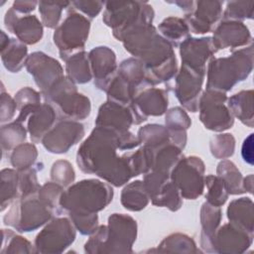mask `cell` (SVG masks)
Wrapping results in <instances>:
<instances>
[{"label": "cell", "instance_id": "cell-23", "mask_svg": "<svg viewBox=\"0 0 254 254\" xmlns=\"http://www.w3.org/2000/svg\"><path fill=\"white\" fill-rule=\"evenodd\" d=\"M55 117V111L49 104L40 105V107L30 115L28 130L32 141L39 142L44 138L52 127Z\"/></svg>", "mask_w": 254, "mask_h": 254}, {"label": "cell", "instance_id": "cell-8", "mask_svg": "<svg viewBox=\"0 0 254 254\" xmlns=\"http://www.w3.org/2000/svg\"><path fill=\"white\" fill-rule=\"evenodd\" d=\"M204 165L197 157L182 158L172 170L171 179L182 196L194 199L203 191Z\"/></svg>", "mask_w": 254, "mask_h": 254}, {"label": "cell", "instance_id": "cell-40", "mask_svg": "<svg viewBox=\"0 0 254 254\" xmlns=\"http://www.w3.org/2000/svg\"><path fill=\"white\" fill-rule=\"evenodd\" d=\"M52 179L61 186H67L74 180V172L70 164L66 161H58L53 165L51 172Z\"/></svg>", "mask_w": 254, "mask_h": 254}, {"label": "cell", "instance_id": "cell-43", "mask_svg": "<svg viewBox=\"0 0 254 254\" xmlns=\"http://www.w3.org/2000/svg\"><path fill=\"white\" fill-rule=\"evenodd\" d=\"M17 104L15 100H13L9 94L2 93L1 94V122H5L10 120L14 113Z\"/></svg>", "mask_w": 254, "mask_h": 254}, {"label": "cell", "instance_id": "cell-33", "mask_svg": "<svg viewBox=\"0 0 254 254\" xmlns=\"http://www.w3.org/2000/svg\"><path fill=\"white\" fill-rule=\"evenodd\" d=\"M220 209L218 206H214L205 202L201 209V224H202V239H205L207 243L210 242L211 237L214 238L215 229L220 221Z\"/></svg>", "mask_w": 254, "mask_h": 254}, {"label": "cell", "instance_id": "cell-29", "mask_svg": "<svg viewBox=\"0 0 254 254\" xmlns=\"http://www.w3.org/2000/svg\"><path fill=\"white\" fill-rule=\"evenodd\" d=\"M217 173H218V177L223 181L228 192L236 194V193H241L245 191L244 189L241 187L242 185L241 174L235 168L233 163L229 161L221 162L218 165Z\"/></svg>", "mask_w": 254, "mask_h": 254}, {"label": "cell", "instance_id": "cell-42", "mask_svg": "<svg viewBox=\"0 0 254 254\" xmlns=\"http://www.w3.org/2000/svg\"><path fill=\"white\" fill-rule=\"evenodd\" d=\"M70 5L76 10H80L85 15H88L90 18L96 17L100 12L103 2L100 1H74L70 2Z\"/></svg>", "mask_w": 254, "mask_h": 254}, {"label": "cell", "instance_id": "cell-26", "mask_svg": "<svg viewBox=\"0 0 254 254\" xmlns=\"http://www.w3.org/2000/svg\"><path fill=\"white\" fill-rule=\"evenodd\" d=\"M66 71L68 78L77 83H84L91 79V72L88 65V57L84 52H78L68 58Z\"/></svg>", "mask_w": 254, "mask_h": 254}, {"label": "cell", "instance_id": "cell-9", "mask_svg": "<svg viewBox=\"0 0 254 254\" xmlns=\"http://www.w3.org/2000/svg\"><path fill=\"white\" fill-rule=\"evenodd\" d=\"M226 96L223 92L207 89L199 100L200 120L207 129L222 131L233 124L229 109L224 105Z\"/></svg>", "mask_w": 254, "mask_h": 254}, {"label": "cell", "instance_id": "cell-34", "mask_svg": "<svg viewBox=\"0 0 254 254\" xmlns=\"http://www.w3.org/2000/svg\"><path fill=\"white\" fill-rule=\"evenodd\" d=\"M37 158V150L32 144H21L15 147L11 155V163L19 171L30 169Z\"/></svg>", "mask_w": 254, "mask_h": 254}, {"label": "cell", "instance_id": "cell-32", "mask_svg": "<svg viewBox=\"0 0 254 254\" xmlns=\"http://www.w3.org/2000/svg\"><path fill=\"white\" fill-rule=\"evenodd\" d=\"M19 188V173L10 169H4L1 172V210L15 198H18L17 189Z\"/></svg>", "mask_w": 254, "mask_h": 254}, {"label": "cell", "instance_id": "cell-17", "mask_svg": "<svg viewBox=\"0 0 254 254\" xmlns=\"http://www.w3.org/2000/svg\"><path fill=\"white\" fill-rule=\"evenodd\" d=\"M4 22L7 30L14 33L22 43L32 45L39 42L43 36L42 25L36 16L20 17L12 7L6 12Z\"/></svg>", "mask_w": 254, "mask_h": 254}, {"label": "cell", "instance_id": "cell-24", "mask_svg": "<svg viewBox=\"0 0 254 254\" xmlns=\"http://www.w3.org/2000/svg\"><path fill=\"white\" fill-rule=\"evenodd\" d=\"M149 195L141 181H136L124 188L121 202L129 210H141L148 203Z\"/></svg>", "mask_w": 254, "mask_h": 254}, {"label": "cell", "instance_id": "cell-39", "mask_svg": "<svg viewBox=\"0 0 254 254\" xmlns=\"http://www.w3.org/2000/svg\"><path fill=\"white\" fill-rule=\"evenodd\" d=\"M62 187L58 184H46L41 190H39V198L51 210L58 211L60 207V199L62 196Z\"/></svg>", "mask_w": 254, "mask_h": 254}, {"label": "cell", "instance_id": "cell-22", "mask_svg": "<svg viewBox=\"0 0 254 254\" xmlns=\"http://www.w3.org/2000/svg\"><path fill=\"white\" fill-rule=\"evenodd\" d=\"M1 58L5 67L11 72H17L26 63L27 48L19 40L9 39L4 32H1Z\"/></svg>", "mask_w": 254, "mask_h": 254}, {"label": "cell", "instance_id": "cell-41", "mask_svg": "<svg viewBox=\"0 0 254 254\" xmlns=\"http://www.w3.org/2000/svg\"><path fill=\"white\" fill-rule=\"evenodd\" d=\"M253 2H237L232 1L227 4L224 18L225 19H244L252 18Z\"/></svg>", "mask_w": 254, "mask_h": 254}, {"label": "cell", "instance_id": "cell-14", "mask_svg": "<svg viewBox=\"0 0 254 254\" xmlns=\"http://www.w3.org/2000/svg\"><path fill=\"white\" fill-rule=\"evenodd\" d=\"M168 106V96L162 89L146 87L138 92L130 107L135 115V124L145 121L147 115H162Z\"/></svg>", "mask_w": 254, "mask_h": 254}, {"label": "cell", "instance_id": "cell-11", "mask_svg": "<svg viewBox=\"0 0 254 254\" xmlns=\"http://www.w3.org/2000/svg\"><path fill=\"white\" fill-rule=\"evenodd\" d=\"M204 71L191 68L182 64V68L177 75L174 92L180 102L191 112L198 108L197 95L199 94Z\"/></svg>", "mask_w": 254, "mask_h": 254}, {"label": "cell", "instance_id": "cell-44", "mask_svg": "<svg viewBox=\"0 0 254 254\" xmlns=\"http://www.w3.org/2000/svg\"><path fill=\"white\" fill-rule=\"evenodd\" d=\"M37 2L35 1H15L12 8L18 13H29L35 9Z\"/></svg>", "mask_w": 254, "mask_h": 254}, {"label": "cell", "instance_id": "cell-7", "mask_svg": "<svg viewBox=\"0 0 254 254\" xmlns=\"http://www.w3.org/2000/svg\"><path fill=\"white\" fill-rule=\"evenodd\" d=\"M89 20L78 13H71L56 30L54 42L59 47L63 60H67L71 52H81L88 37Z\"/></svg>", "mask_w": 254, "mask_h": 254}, {"label": "cell", "instance_id": "cell-45", "mask_svg": "<svg viewBox=\"0 0 254 254\" xmlns=\"http://www.w3.org/2000/svg\"><path fill=\"white\" fill-rule=\"evenodd\" d=\"M252 135L249 136L248 139L244 141V144L242 146V156L245 161L252 164Z\"/></svg>", "mask_w": 254, "mask_h": 254}, {"label": "cell", "instance_id": "cell-35", "mask_svg": "<svg viewBox=\"0 0 254 254\" xmlns=\"http://www.w3.org/2000/svg\"><path fill=\"white\" fill-rule=\"evenodd\" d=\"M26 139V131L21 123H14L2 126L1 128V143L3 150H10L22 144Z\"/></svg>", "mask_w": 254, "mask_h": 254}, {"label": "cell", "instance_id": "cell-15", "mask_svg": "<svg viewBox=\"0 0 254 254\" xmlns=\"http://www.w3.org/2000/svg\"><path fill=\"white\" fill-rule=\"evenodd\" d=\"M222 3L220 1H196L192 9L186 14L189 29L193 33L209 32L221 15Z\"/></svg>", "mask_w": 254, "mask_h": 254}, {"label": "cell", "instance_id": "cell-6", "mask_svg": "<svg viewBox=\"0 0 254 254\" xmlns=\"http://www.w3.org/2000/svg\"><path fill=\"white\" fill-rule=\"evenodd\" d=\"M44 94L47 99L57 103L62 114L66 117L83 119L90 112L88 98L76 92L75 85L69 78L63 77Z\"/></svg>", "mask_w": 254, "mask_h": 254}, {"label": "cell", "instance_id": "cell-31", "mask_svg": "<svg viewBox=\"0 0 254 254\" xmlns=\"http://www.w3.org/2000/svg\"><path fill=\"white\" fill-rule=\"evenodd\" d=\"M169 139V131L161 125H147L139 130V142L144 143L146 147L151 149L167 144Z\"/></svg>", "mask_w": 254, "mask_h": 254}, {"label": "cell", "instance_id": "cell-1", "mask_svg": "<svg viewBox=\"0 0 254 254\" xmlns=\"http://www.w3.org/2000/svg\"><path fill=\"white\" fill-rule=\"evenodd\" d=\"M138 145L139 140L128 131L97 126L78 149L77 164L83 172L95 174L119 187L137 175L132 162L133 154L118 157L115 150H128Z\"/></svg>", "mask_w": 254, "mask_h": 254}, {"label": "cell", "instance_id": "cell-30", "mask_svg": "<svg viewBox=\"0 0 254 254\" xmlns=\"http://www.w3.org/2000/svg\"><path fill=\"white\" fill-rule=\"evenodd\" d=\"M229 110L243 123L249 120L252 124V91H241L233 95L228 101Z\"/></svg>", "mask_w": 254, "mask_h": 254}, {"label": "cell", "instance_id": "cell-38", "mask_svg": "<svg viewBox=\"0 0 254 254\" xmlns=\"http://www.w3.org/2000/svg\"><path fill=\"white\" fill-rule=\"evenodd\" d=\"M210 149L212 155L216 158H227L233 154L234 138L231 134L218 135L212 139Z\"/></svg>", "mask_w": 254, "mask_h": 254}, {"label": "cell", "instance_id": "cell-3", "mask_svg": "<svg viewBox=\"0 0 254 254\" xmlns=\"http://www.w3.org/2000/svg\"><path fill=\"white\" fill-rule=\"evenodd\" d=\"M154 11L146 2H107L103 21L113 29L114 36L120 40L130 29L152 24Z\"/></svg>", "mask_w": 254, "mask_h": 254}, {"label": "cell", "instance_id": "cell-18", "mask_svg": "<svg viewBox=\"0 0 254 254\" xmlns=\"http://www.w3.org/2000/svg\"><path fill=\"white\" fill-rule=\"evenodd\" d=\"M215 51L216 49L211 38H189L181 45L183 64L197 70L205 71V62Z\"/></svg>", "mask_w": 254, "mask_h": 254}, {"label": "cell", "instance_id": "cell-4", "mask_svg": "<svg viewBox=\"0 0 254 254\" xmlns=\"http://www.w3.org/2000/svg\"><path fill=\"white\" fill-rule=\"evenodd\" d=\"M241 50L229 58L213 60L209 64L207 89L226 91L237 81L243 80L252 68V54Z\"/></svg>", "mask_w": 254, "mask_h": 254}, {"label": "cell", "instance_id": "cell-25", "mask_svg": "<svg viewBox=\"0 0 254 254\" xmlns=\"http://www.w3.org/2000/svg\"><path fill=\"white\" fill-rule=\"evenodd\" d=\"M159 30L168 42H171L175 47L184 43L187 38L189 39L190 29L188 24L177 17H169L165 19L159 26Z\"/></svg>", "mask_w": 254, "mask_h": 254}, {"label": "cell", "instance_id": "cell-12", "mask_svg": "<svg viewBox=\"0 0 254 254\" xmlns=\"http://www.w3.org/2000/svg\"><path fill=\"white\" fill-rule=\"evenodd\" d=\"M84 134L83 126L77 122L64 120L59 122L42 139L47 150L52 153H65L78 142Z\"/></svg>", "mask_w": 254, "mask_h": 254}, {"label": "cell", "instance_id": "cell-5", "mask_svg": "<svg viewBox=\"0 0 254 254\" xmlns=\"http://www.w3.org/2000/svg\"><path fill=\"white\" fill-rule=\"evenodd\" d=\"M51 216L52 210L33 194L16 198L4 216V222L19 231H31L43 225Z\"/></svg>", "mask_w": 254, "mask_h": 254}, {"label": "cell", "instance_id": "cell-20", "mask_svg": "<svg viewBox=\"0 0 254 254\" xmlns=\"http://www.w3.org/2000/svg\"><path fill=\"white\" fill-rule=\"evenodd\" d=\"M136 221L126 215L114 213L109 217V229H107L106 238L108 240L104 246H121L125 247L128 252V248L136 239Z\"/></svg>", "mask_w": 254, "mask_h": 254}, {"label": "cell", "instance_id": "cell-2", "mask_svg": "<svg viewBox=\"0 0 254 254\" xmlns=\"http://www.w3.org/2000/svg\"><path fill=\"white\" fill-rule=\"evenodd\" d=\"M112 189L97 180H84L63 192L60 205L68 211L69 216L82 234L96 230L97 214L112 200Z\"/></svg>", "mask_w": 254, "mask_h": 254}, {"label": "cell", "instance_id": "cell-28", "mask_svg": "<svg viewBox=\"0 0 254 254\" xmlns=\"http://www.w3.org/2000/svg\"><path fill=\"white\" fill-rule=\"evenodd\" d=\"M15 102L19 110V116L16 121L22 123L26 120L28 115H31L40 107V96L35 90L26 87L18 91L15 96Z\"/></svg>", "mask_w": 254, "mask_h": 254}, {"label": "cell", "instance_id": "cell-10", "mask_svg": "<svg viewBox=\"0 0 254 254\" xmlns=\"http://www.w3.org/2000/svg\"><path fill=\"white\" fill-rule=\"evenodd\" d=\"M75 237L71 222L67 218H58L48 224L36 238V247L41 252H61Z\"/></svg>", "mask_w": 254, "mask_h": 254}, {"label": "cell", "instance_id": "cell-19", "mask_svg": "<svg viewBox=\"0 0 254 254\" xmlns=\"http://www.w3.org/2000/svg\"><path fill=\"white\" fill-rule=\"evenodd\" d=\"M88 59L91 63L95 84L98 88L105 90L116 70L114 53L106 47H98L89 53Z\"/></svg>", "mask_w": 254, "mask_h": 254}, {"label": "cell", "instance_id": "cell-27", "mask_svg": "<svg viewBox=\"0 0 254 254\" xmlns=\"http://www.w3.org/2000/svg\"><path fill=\"white\" fill-rule=\"evenodd\" d=\"M228 218L235 224L248 227L252 231V201L248 197H242L229 204Z\"/></svg>", "mask_w": 254, "mask_h": 254}, {"label": "cell", "instance_id": "cell-36", "mask_svg": "<svg viewBox=\"0 0 254 254\" xmlns=\"http://www.w3.org/2000/svg\"><path fill=\"white\" fill-rule=\"evenodd\" d=\"M205 184L208 189L206 194L207 202L218 207L222 205L226 201L228 195V191L223 181L219 177L208 176L205 178Z\"/></svg>", "mask_w": 254, "mask_h": 254}, {"label": "cell", "instance_id": "cell-16", "mask_svg": "<svg viewBox=\"0 0 254 254\" xmlns=\"http://www.w3.org/2000/svg\"><path fill=\"white\" fill-rule=\"evenodd\" d=\"M132 123H135V115L130 105L112 100L101 105L95 121L98 127H106L119 132L128 131Z\"/></svg>", "mask_w": 254, "mask_h": 254}, {"label": "cell", "instance_id": "cell-37", "mask_svg": "<svg viewBox=\"0 0 254 254\" xmlns=\"http://www.w3.org/2000/svg\"><path fill=\"white\" fill-rule=\"evenodd\" d=\"M70 2H46L39 3V11L42 15V21L45 26L55 28L61 18L63 8L68 6Z\"/></svg>", "mask_w": 254, "mask_h": 254}, {"label": "cell", "instance_id": "cell-13", "mask_svg": "<svg viewBox=\"0 0 254 254\" xmlns=\"http://www.w3.org/2000/svg\"><path fill=\"white\" fill-rule=\"evenodd\" d=\"M26 65L43 93L47 92L57 81L64 77L61 64L43 53H34L29 56Z\"/></svg>", "mask_w": 254, "mask_h": 254}, {"label": "cell", "instance_id": "cell-21", "mask_svg": "<svg viewBox=\"0 0 254 254\" xmlns=\"http://www.w3.org/2000/svg\"><path fill=\"white\" fill-rule=\"evenodd\" d=\"M248 39H250L249 31L242 23L224 22L214 31L212 41L215 48L224 49L245 45Z\"/></svg>", "mask_w": 254, "mask_h": 254}]
</instances>
